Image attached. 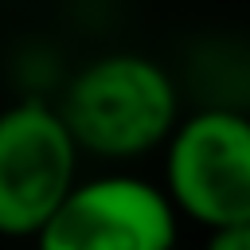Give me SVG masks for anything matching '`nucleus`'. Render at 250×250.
I'll use <instances>...</instances> for the list:
<instances>
[{"mask_svg":"<svg viewBox=\"0 0 250 250\" xmlns=\"http://www.w3.org/2000/svg\"><path fill=\"white\" fill-rule=\"evenodd\" d=\"M55 105L78 152L102 164H133L164 148L184 117L176 78L141 51H105L82 62Z\"/></svg>","mask_w":250,"mask_h":250,"instance_id":"obj_1","label":"nucleus"},{"mask_svg":"<svg viewBox=\"0 0 250 250\" xmlns=\"http://www.w3.org/2000/svg\"><path fill=\"white\" fill-rule=\"evenodd\" d=\"M82 152L47 98L0 109V238H35L78 184Z\"/></svg>","mask_w":250,"mask_h":250,"instance_id":"obj_3","label":"nucleus"},{"mask_svg":"<svg viewBox=\"0 0 250 250\" xmlns=\"http://www.w3.org/2000/svg\"><path fill=\"white\" fill-rule=\"evenodd\" d=\"M160 152V188L180 219L203 230L250 223V113L234 105L184 113Z\"/></svg>","mask_w":250,"mask_h":250,"instance_id":"obj_2","label":"nucleus"},{"mask_svg":"<svg viewBox=\"0 0 250 250\" xmlns=\"http://www.w3.org/2000/svg\"><path fill=\"white\" fill-rule=\"evenodd\" d=\"M31 242L35 250H176L180 211L137 172L78 176Z\"/></svg>","mask_w":250,"mask_h":250,"instance_id":"obj_4","label":"nucleus"},{"mask_svg":"<svg viewBox=\"0 0 250 250\" xmlns=\"http://www.w3.org/2000/svg\"><path fill=\"white\" fill-rule=\"evenodd\" d=\"M176 250H184V246H176Z\"/></svg>","mask_w":250,"mask_h":250,"instance_id":"obj_6","label":"nucleus"},{"mask_svg":"<svg viewBox=\"0 0 250 250\" xmlns=\"http://www.w3.org/2000/svg\"><path fill=\"white\" fill-rule=\"evenodd\" d=\"M203 250H250V223H234V227L207 230Z\"/></svg>","mask_w":250,"mask_h":250,"instance_id":"obj_5","label":"nucleus"}]
</instances>
